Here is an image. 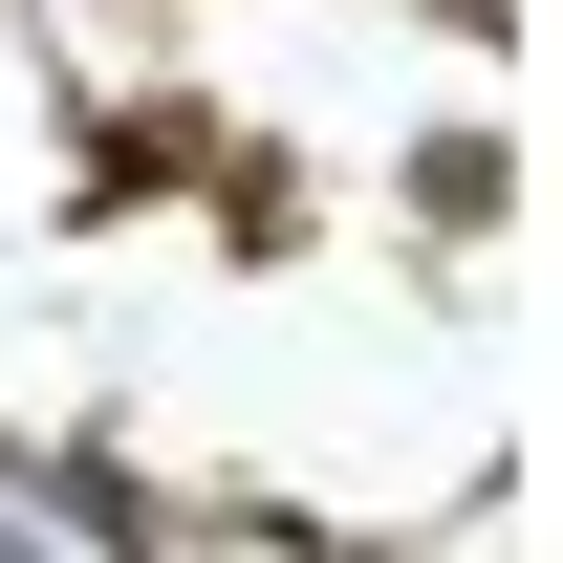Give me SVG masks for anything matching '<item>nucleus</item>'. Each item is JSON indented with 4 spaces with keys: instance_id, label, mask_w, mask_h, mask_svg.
I'll return each instance as SVG.
<instances>
[{
    "instance_id": "nucleus-1",
    "label": "nucleus",
    "mask_w": 563,
    "mask_h": 563,
    "mask_svg": "<svg viewBox=\"0 0 563 563\" xmlns=\"http://www.w3.org/2000/svg\"><path fill=\"white\" fill-rule=\"evenodd\" d=\"M0 563H22V542H0Z\"/></svg>"
}]
</instances>
